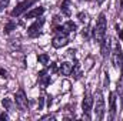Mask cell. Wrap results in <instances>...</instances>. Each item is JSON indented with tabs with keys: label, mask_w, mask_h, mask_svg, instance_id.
<instances>
[{
	"label": "cell",
	"mask_w": 123,
	"mask_h": 121,
	"mask_svg": "<svg viewBox=\"0 0 123 121\" xmlns=\"http://www.w3.org/2000/svg\"><path fill=\"white\" fill-rule=\"evenodd\" d=\"M60 10H62V13H63V14L70 16V0H62Z\"/></svg>",
	"instance_id": "13"
},
{
	"label": "cell",
	"mask_w": 123,
	"mask_h": 121,
	"mask_svg": "<svg viewBox=\"0 0 123 121\" xmlns=\"http://www.w3.org/2000/svg\"><path fill=\"white\" fill-rule=\"evenodd\" d=\"M1 104H3V107H4L6 110H10V108L13 107V100H12V98H9V97H6V98H3Z\"/></svg>",
	"instance_id": "15"
},
{
	"label": "cell",
	"mask_w": 123,
	"mask_h": 121,
	"mask_svg": "<svg viewBox=\"0 0 123 121\" xmlns=\"http://www.w3.org/2000/svg\"><path fill=\"white\" fill-rule=\"evenodd\" d=\"M112 61L117 70H123V53L117 43L113 46V50H112Z\"/></svg>",
	"instance_id": "4"
},
{
	"label": "cell",
	"mask_w": 123,
	"mask_h": 121,
	"mask_svg": "<svg viewBox=\"0 0 123 121\" xmlns=\"http://www.w3.org/2000/svg\"><path fill=\"white\" fill-rule=\"evenodd\" d=\"M109 51H110V38L106 37L103 40V43H102V54H103V57H106L109 54Z\"/></svg>",
	"instance_id": "12"
},
{
	"label": "cell",
	"mask_w": 123,
	"mask_h": 121,
	"mask_svg": "<svg viewBox=\"0 0 123 121\" xmlns=\"http://www.w3.org/2000/svg\"><path fill=\"white\" fill-rule=\"evenodd\" d=\"M16 105L19 107V110L20 111H26L27 108H29V101H27V97H26V94H25V91L22 90H17L16 93Z\"/></svg>",
	"instance_id": "8"
},
{
	"label": "cell",
	"mask_w": 123,
	"mask_h": 121,
	"mask_svg": "<svg viewBox=\"0 0 123 121\" xmlns=\"http://www.w3.org/2000/svg\"><path fill=\"white\" fill-rule=\"evenodd\" d=\"M109 110H110V117L113 118L116 113V94L115 93H110L109 95Z\"/></svg>",
	"instance_id": "11"
},
{
	"label": "cell",
	"mask_w": 123,
	"mask_h": 121,
	"mask_svg": "<svg viewBox=\"0 0 123 121\" xmlns=\"http://www.w3.org/2000/svg\"><path fill=\"white\" fill-rule=\"evenodd\" d=\"M116 90H117V93L122 95L123 94V74H122V77H120V80L117 81V86H116Z\"/></svg>",
	"instance_id": "17"
},
{
	"label": "cell",
	"mask_w": 123,
	"mask_h": 121,
	"mask_svg": "<svg viewBox=\"0 0 123 121\" xmlns=\"http://www.w3.org/2000/svg\"><path fill=\"white\" fill-rule=\"evenodd\" d=\"M120 7H122V10H123V0H120Z\"/></svg>",
	"instance_id": "24"
},
{
	"label": "cell",
	"mask_w": 123,
	"mask_h": 121,
	"mask_svg": "<svg viewBox=\"0 0 123 121\" xmlns=\"http://www.w3.org/2000/svg\"><path fill=\"white\" fill-rule=\"evenodd\" d=\"M43 24H44V19H42V17L36 19V20H34V23H33L30 27L27 29V36L31 37V38L39 37V36H40V33H42V29H43Z\"/></svg>",
	"instance_id": "6"
},
{
	"label": "cell",
	"mask_w": 123,
	"mask_h": 121,
	"mask_svg": "<svg viewBox=\"0 0 123 121\" xmlns=\"http://www.w3.org/2000/svg\"><path fill=\"white\" fill-rule=\"evenodd\" d=\"M44 13V7H34L30 11H26V19H39Z\"/></svg>",
	"instance_id": "9"
},
{
	"label": "cell",
	"mask_w": 123,
	"mask_h": 121,
	"mask_svg": "<svg viewBox=\"0 0 123 121\" xmlns=\"http://www.w3.org/2000/svg\"><path fill=\"white\" fill-rule=\"evenodd\" d=\"M73 63H70V61H64V63H62L60 64V73L63 76H70L72 74V71H73Z\"/></svg>",
	"instance_id": "10"
},
{
	"label": "cell",
	"mask_w": 123,
	"mask_h": 121,
	"mask_svg": "<svg viewBox=\"0 0 123 121\" xmlns=\"http://www.w3.org/2000/svg\"><path fill=\"white\" fill-rule=\"evenodd\" d=\"M82 110H83V118L90 120V111L93 110V97L90 95L89 91L85 94V98L82 103Z\"/></svg>",
	"instance_id": "5"
},
{
	"label": "cell",
	"mask_w": 123,
	"mask_h": 121,
	"mask_svg": "<svg viewBox=\"0 0 123 121\" xmlns=\"http://www.w3.org/2000/svg\"><path fill=\"white\" fill-rule=\"evenodd\" d=\"M77 17H79V20H80L82 23H87V22H89V16H87L86 13H79Z\"/></svg>",
	"instance_id": "18"
},
{
	"label": "cell",
	"mask_w": 123,
	"mask_h": 121,
	"mask_svg": "<svg viewBox=\"0 0 123 121\" xmlns=\"http://www.w3.org/2000/svg\"><path fill=\"white\" fill-rule=\"evenodd\" d=\"M103 1H105V0H96V3H97V4H102Z\"/></svg>",
	"instance_id": "23"
},
{
	"label": "cell",
	"mask_w": 123,
	"mask_h": 121,
	"mask_svg": "<svg viewBox=\"0 0 123 121\" xmlns=\"http://www.w3.org/2000/svg\"><path fill=\"white\" fill-rule=\"evenodd\" d=\"M36 1H37V0H25V1H20V3L12 10V16H13V17H17V16L23 14L25 11H27V9H29L30 6H33Z\"/></svg>",
	"instance_id": "7"
},
{
	"label": "cell",
	"mask_w": 123,
	"mask_h": 121,
	"mask_svg": "<svg viewBox=\"0 0 123 121\" xmlns=\"http://www.w3.org/2000/svg\"><path fill=\"white\" fill-rule=\"evenodd\" d=\"M55 31V36H53V40H52V46L55 49H62L64 46H67L69 43V34L64 33L63 30H53Z\"/></svg>",
	"instance_id": "3"
},
{
	"label": "cell",
	"mask_w": 123,
	"mask_h": 121,
	"mask_svg": "<svg viewBox=\"0 0 123 121\" xmlns=\"http://www.w3.org/2000/svg\"><path fill=\"white\" fill-rule=\"evenodd\" d=\"M9 4V0H0V11L3 9H6V6Z\"/></svg>",
	"instance_id": "19"
},
{
	"label": "cell",
	"mask_w": 123,
	"mask_h": 121,
	"mask_svg": "<svg viewBox=\"0 0 123 121\" xmlns=\"http://www.w3.org/2000/svg\"><path fill=\"white\" fill-rule=\"evenodd\" d=\"M37 60H39L40 64H44V66H46V64L49 63L50 59H49V56H47V54H39V56H37Z\"/></svg>",
	"instance_id": "16"
},
{
	"label": "cell",
	"mask_w": 123,
	"mask_h": 121,
	"mask_svg": "<svg viewBox=\"0 0 123 121\" xmlns=\"http://www.w3.org/2000/svg\"><path fill=\"white\" fill-rule=\"evenodd\" d=\"M106 29H107V23H106V16L105 13L99 14V19L96 22V26L93 29V38L96 43L102 44L103 40L106 38Z\"/></svg>",
	"instance_id": "1"
},
{
	"label": "cell",
	"mask_w": 123,
	"mask_h": 121,
	"mask_svg": "<svg viewBox=\"0 0 123 121\" xmlns=\"http://www.w3.org/2000/svg\"><path fill=\"white\" fill-rule=\"evenodd\" d=\"M117 34H119V37H120V40L123 41V29H117Z\"/></svg>",
	"instance_id": "22"
},
{
	"label": "cell",
	"mask_w": 123,
	"mask_h": 121,
	"mask_svg": "<svg viewBox=\"0 0 123 121\" xmlns=\"http://www.w3.org/2000/svg\"><path fill=\"white\" fill-rule=\"evenodd\" d=\"M93 111L97 120H102L105 116V98H103V93L100 90H96L93 94Z\"/></svg>",
	"instance_id": "2"
},
{
	"label": "cell",
	"mask_w": 123,
	"mask_h": 121,
	"mask_svg": "<svg viewBox=\"0 0 123 121\" xmlns=\"http://www.w3.org/2000/svg\"><path fill=\"white\" fill-rule=\"evenodd\" d=\"M16 26H17V24H16V22H13V20H9V22L6 23V26H4V30H3V31H4L6 34H9L12 30H14V29H16Z\"/></svg>",
	"instance_id": "14"
},
{
	"label": "cell",
	"mask_w": 123,
	"mask_h": 121,
	"mask_svg": "<svg viewBox=\"0 0 123 121\" xmlns=\"http://www.w3.org/2000/svg\"><path fill=\"white\" fill-rule=\"evenodd\" d=\"M0 76H1L3 78H7V71L3 70V68H0Z\"/></svg>",
	"instance_id": "20"
},
{
	"label": "cell",
	"mask_w": 123,
	"mask_h": 121,
	"mask_svg": "<svg viewBox=\"0 0 123 121\" xmlns=\"http://www.w3.org/2000/svg\"><path fill=\"white\" fill-rule=\"evenodd\" d=\"M7 118H9V116L6 113H0V120H7Z\"/></svg>",
	"instance_id": "21"
}]
</instances>
